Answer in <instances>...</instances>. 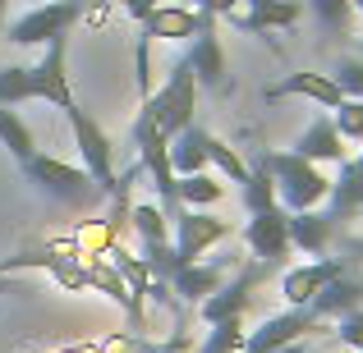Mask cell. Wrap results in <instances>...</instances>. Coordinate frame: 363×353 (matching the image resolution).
Listing matches in <instances>:
<instances>
[{"label":"cell","mask_w":363,"mask_h":353,"mask_svg":"<svg viewBox=\"0 0 363 353\" xmlns=\"http://www.w3.org/2000/svg\"><path fill=\"white\" fill-rule=\"evenodd\" d=\"M276 353H308L303 345H290V349H276Z\"/></svg>","instance_id":"cell-37"},{"label":"cell","mask_w":363,"mask_h":353,"mask_svg":"<svg viewBox=\"0 0 363 353\" xmlns=\"http://www.w3.org/2000/svg\"><path fill=\"white\" fill-rule=\"evenodd\" d=\"M18 101H37V79L23 64H5L0 69V106H18Z\"/></svg>","instance_id":"cell-25"},{"label":"cell","mask_w":363,"mask_h":353,"mask_svg":"<svg viewBox=\"0 0 363 353\" xmlns=\"http://www.w3.org/2000/svg\"><path fill=\"white\" fill-rule=\"evenodd\" d=\"M170 166H175V175H198V170H207V129H198V124L179 129L175 138H170Z\"/></svg>","instance_id":"cell-21"},{"label":"cell","mask_w":363,"mask_h":353,"mask_svg":"<svg viewBox=\"0 0 363 353\" xmlns=\"http://www.w3.org/2000/svg\"><path fill=\"white\" fill-rule=\"evenodd\" d=\"M336 129H340L345 142H363V101H354V97L340 101L336 106Z\"/></svg>","instance_id":"cell-30"},{"label":"cell","mask_w":363,"mask_h":353,"mask_svg":"<svg viewBox=\"0 0 363 353\" xmlns=\"http://www.w3.org/2000/svg\"><path fill=\"white\" fill-rule=\"evenodd\" d=\"M327 212L331 221H345V216H359L363 212V170L354 161H340V179H331V197H327Z\"/></svg>","instance_id":"cell-20"},{"label":"cell","mask_w":363,"mask_h":353,"mask_svg":"<svg viewBox=\"0 0 363 353\" xmlns=\"http://www.w3.org/2000/svg\"><path fill=\"white\" fill-rule=\"evenodd\" d=\"M267 275H272V266H267V262L244 266L235 280H225L216 294H207V299L198 303L203 321L212 326V321H225V317H248V308H253V294H257V284H262Z\"/></svg>","instance_id":"cell-8"},{"label":"cell","mask_w":363,"mask_h":353,"mask_svg":"<svg viewBox=\"0 0 363 353\" xmlns=\"http://www.w3.org/2000/svg\"><path fill=\"white\" fill-rule=\"evenodd\" d=\"M290 151H299L303 161H318V166H322V161H336V166H340V161H345V138H340L336 120H322L318 115L308 129L299 133V138H294Z\"/></svg>","instance_id":"cell-18"},{"label":"cell","mask_w":363,"mask_h":353,"mask_svg":"<svg viewBox=\"0 0 363 353\" xmlns=\"http://www.w3.org/2000/svg\"><path fill=\"white\" fill-rule=\"evenodd\" d=\"M5 9H9V0H0V23H5Z\"/></svg>","instance_id":"cell-38"},{"label":"cell","mask_w":363,"mask_h":353,"mask_svg":"<svg viewBox=\"0 0 363 353\" xmlns=\"http://www.w3.org/2000/svg\"><path fill=\"white\" fill-rule=\"evenodd\" d=\"M336 88L345 92V97H354V101H363V60H340L336 64Z\"/></svg>","instance_id":"cell-31"},{"label":"cell","mask_w":363,"mask_h":353,"mask_svg":"<svg viewBox=\"0 0 363 353\" xmlns=\"http://www.w3.org/2000/svg\"><path fill=\"white\" fill-rule=\"evenodd\" d=\"M184 5H189V9H207V14H216V9H212V0H184Z\"/></svg>","instance_id":"cell-35"},{"label":"cell","mask_w":363,"mask_h":353,"mask_svg":"<svg viewBox=\"0 0 363 353\" xmlns=\"http://www.w3.org/2000/svg\"><path fill=\"white\" fill-rule=\"evenodd\" d=\"M322 330V317H313L308 308H285L276 317H267L257 330L244 335V353H276V349H290V345H303L308 335Z\"/></svg>","instance_id":"cell-7"},{"label":"cell","mask_w":363,"mask_h":353,"mask_svg":"<svg viewBox=\"0 0 363 353\" xmlns=\"http://www.w3.org/2000/svg\"><path fill=\"white\" fill-rule=\"evenodd\" d=\"M340 271H345L340 257H313V262H303V266H290V271L281 275L285 303H290V308H308V303L322 294V284H331Z\"/></svg>","instance_id":"cell-11"},{"label":"cell","mask_w":363,"mask_h":353,"mask_svg":"<svg viewBox=\"0 0 363 353\" xmlns=\"http://www.w3.org/2000/svg\"><path fill=\"white\" fill-rule=\"evenodd\" d=\"M267 97H272V101H281V97H303V101H318V106L336 110L340 101H345V92L336 88V79H331V74L303 69V74H285L281 83H272V88H267Z\"/></svg>","instance_id":"cell-14"},{"label":"cell","mask_w":363,"mask_h":353,"mask_svg":"<svg viewBox=\"0 0 363 353\" xmlns=\"http://www.w3.org/2000/svg\"><path fill=\"white\" fill-rule=\"evenodd\" d=\"M207 166H216L225 179H230V184H244V179H248V166H244V156L230 147V142L212 138V133H207Z\"/></svg>","instance_id":"cell-28"},{"label":"cell","mask_w":363,"mask_h":353,"mask_svg":"<svg viewBox=\"0 0 363 353\" xmlns=\"http://www.w3.org/2000/svg\"><path fill=\"white\" fill-rule=\"evenodd\" d=\"M303 14V0H248V5H240L235 14H225L235 28H244V33H276V28H294Z\"/></svg>","instance_id":"cell-13"},{"label":"cell","mask_w":363,"mask_h":353,"mask_svg":"<svg viewBox=\"0 0 363 353\" xmlns=\"http://www.w3.org/2000/svg\"><path fill=\"white\" fill-rule=\"evenodd\" d=\"M198 23H203V14L189 5H157L147 18H143V37H166V42H194Z\"/></svg>","instance_id":"cell-17"},{"label":"cell","mask_w":363,"mask_h":353,"mask_svg":"<svg viewBox=\"0 0 363 353\" xmlns=\"http://www.w3.org/2000/svg\"><path fill=\"white\" fill-rule=\"evenodd\" d=\"M175 193H179V207L212 212V207L225 197V184H221L216 175H207V170H198V175H179V179H175Z\"/></svg>","instance_id":"cell-23"},{"label":"cell","mask_w":363,"mask_h":353,"mask_svg":"<svg viewBox=\"0 0 363 353\" xmlns=\"http://www.w3.org/2000/svg\"><path fill=\"white\" fill-rule=\"evenodd\" d=\"M116 5H120V9H124V14H129V18H138V23H143V18H147L152 9L161 5V0H116Z\"/></svg>","instance_id":"cell-33"},{"label":"cell","mask_w":363,"mask_h":353,"mask_svg":"<svg viewBox=\"0 0 363 353\" xmlns=\"http://www.w3.org/2000/svg\"><path fill=\"white\" fill-rule=\"evenodd\" d=\"M285 225H290V243L299 248V253L308 257H327L331 248V234H336V221H331V212H290L285 216Z\"/></svg>","instance_id":"cell-15"},{"label":"cell","mask_w":363,"mask_h":353,"mask_svg":"<svg viewBox=\"0 0 363 353\" xmlns=\"http://www.w3.org/2000/svg\"><path fill=\"white\" fill-rule=\"evenodd\" d=\"M170 230H175V266H189V262H198V257L207 253L212 243H221V238H230L235 234V225L230 221H221V216H212V212H198V207H184V212L170 221Z\"/></svg>","instance_id":"cell-6"},{"label":"cell","mask_w":363,"mask_h":353,"mask_svg":"<svg viewBox=\"0 0 363 353\" xmlns=\"http://www.w3.org/2000/svg\"><path fill=\"white\" fill-rule=\"evenodd\" d=\"M0 294H9V280H5V275H0Z\"/></svg>","instance_id":"cell-39"},{"label":"cell","mask_w":363,"mask_h":353,"mask_svg":"<svg viewBox=\"0 0 363 353\" xmlns=\"http://www.w3.org/2000/svg\"><path fill=\"white\" fill-rule=\"evenodd\" d=\"M65 120H69V129H74V142H79V151H83V170L92 175V184L106 197H124V179L116 175V151H111L106 129H101L79 101L65 106Z\"/></svg>","instance_id":"cell-4"},{"label":"cell","mask_w":363,"mask_h":353,"mask_svg":"<svg viewBox=\"0 0 363 353\" xmlns=\"http://www.w3.org/2000/svg\"><path fill=\"white\" fill-rule=\"evenodd\" d=\"M198 14H203V23H198V33H194V42H189L184 60L194 64L198 88L225 92V88H230V74H225V51H221V37H216V18H221V14H207V9H198Z\"/></svg>","instance_id":"cell-9"},{"label":"cell","mask_w":363,"mask_h":353,"mask_svg":"<svg viewBox=\"0 0 363 353\" xmlns=\"http://www.w3.org/2000/svg\"><path fill=\"white\" fill-rule=\"evenodd\" d=\"M354 9H359V14H363V0H354Z\"/></svg>","instance_id":"cell-41"},{"label":"cell","mask_w":363,"mask_h":353,"mask_svg":"<svg viewBox=\"0 0 363 353\" xmlns=\"http://www.w3.org/2000/svg\"><path fill=\"white\" fill-rule=\"evenodd\" d=\"M23 170V179L28 184H37L42 193H51L55 202H65V207H74V212H88V207H97L101 197V188L92 184V175L83 166H65V161H55V156H46V151H37L28 166H18Z\"/></svg>","instance_id":"cell-2"},{"label":"cell","mask_w":363,"mask_h":353,"mask_svg":"<svg viewBox=\"0 0 363 353\" xmlns=\"http://www.w3.org/2000/svg\"><path fill=\"white\" fill-rule=\"evenodd\" d=\"M303 5L313 9V18H318L327 33H345L350 18H354V0H303Z\"/></svg>","instance_id":"cell-29"},{"label":"cell","mask_w":363,"mask_h":353,"mask_svg":"<svg viewBox=\"0 0 363 353\" xmlns=\"http://www.w3.org/2000/svg\"><path fill=\"white\" fill-rule=\"evenodd\" d=\"M65 42L69 33L55 37V42L42 46V60L33 64V79H37V101H51V106H74V88H69V74H65Z\"/></svg>","instance_id":"cell-12"},{"label":"cell","mask_w":363,"mask_h":353,"mask_svg":"<svg viewBox=\"0 0 363 353\" xmlns=\"http://www.w3.org/2000/svg\"><path fill=\"white\" fill-rule=\"evenodd\" d=\"M244 317H225V321H212V335L203 340L198 353H244Z\"/></svg>","instance_id":"cell-27"},{"label":"cell","mask_w":363,"mask_h":353,"mask_svg":"<svg viewBox=\"0 0 363 353\" xmlns=\"http://www.w3.org/2000/svg\"><path fill=\"white\" fill-rule=\"evenodd\" d=\"M350 253H354V257H363V238H350Z\"/></svg>","instance_id":"cell-36"},{"label":"cell","mask_w":363,"mask_h":353,"mask_svg":"<svg viewBox=\"0 0 363 353\" xmlns=\"http://www.w3.org/2000/svg\"><path fill=\"white\" fill-rule=\"evenodd\" d=\"M240 197H244V212H267V207H281L276 202V179L272 170H267V161H257L253 170H248V179L240 184Z\"/></svg>","instance_id":"cell-24"},{"label":"cell","mask_w":363,"mask_h":353,"mask_svg":"<svg viewBox=\"0 0 363 353\" xmlns=\"http://www.w3.org/2000/svg\"><path fill=\"white\" fill-rule=\"evenodd\" d=\"M129 225L138 230V238H143V248H157V243H166V212H161L157 202H138L129 212Z\"/></svg>","instance_id":"cell-26"},{"label":"cell","mask_w":363,"mask_h":353,"mask_svg":"<svg viewBox=\"0 0 363 353\" xmlns=\"http://www.w3.org/2000/svg\"><path fill=\"white\" fill-rule=\"evenodd\" d=\"M143 106H147L152 124H157L166 138H175L179 129H189V124H194V110H198V74H194V64L179 55V60L170 64V74H166V88L152 92Z\"/></svg>","instance_id":"cell-3"},{"label":"cell","mask_w":363,"mask_h":353,"mask_svg":"<svg viewBox=\"0 0 363 353\" xmlns=\"http://www.w3.org/2000/svg\"><path fill=\"white\" fill-rule=\"evenodd\" d=\"M244 243L257 262L267 266H281L290 257V225H285V207H267V212H253L244 225Z\"/></svg>","instance_id":"cell-10"},{"label":"cell","mask_w":363,"mask_h":353,"mask_svg":"<svg viewBox=\"0 0 363 353\" xmlns=\"http://www.w3.org/2000/svg\"><path fill=\"white\" fill-rule=\"evenodd\" d=\"M0 147H5L18 166H28V161L42 151V147H37V138H33V129H28V120L18 115L14 106H0Z\"/></svg>","instance_id":"cell-22"},{"label":"cell","mask_w":363,"mask_h":353,"mask_svg":"<svg viewBox=\"0 0 363 353\" xmlns=\"http://www.w3.org/2000/svg\"><path fill=\"white\" fill-rule=\"evenodd\" d=\"M354 308H363V280H354L350 271H340L331 284H322V294L308 303V312L322 317V321H340L345 312H354Z\"/></svg>","instance_id":"cell-16"},{"label":"cell","mask_w":363,"mask_h":353,"mask_svg":"<svg viewBox=\"0 0 363 353\" xmlns=\"http://www.w3.org/2000/svg\"><path fill=\"white\" fill-rule=\"evenodd\" d=\"M354 166H359V170H363V151H359V161H354Z\"/></svg>","instance_id":"cell-40"},{"label":"cell","mask_w":363,"mask_h":353,"mask_svg":"<svg viewBox=\"0 0 363 353\" xmlns=\"http://www.w3.org/2000/svg\"><path fill=\"white\" fill-rule=\"evenodd\" d=\"M262 161L276 179V202L285 212H313L331 197V179L322 175L318 161H303L299 151H262Z\"/></svg>","instance_id":"cell-1"},{"label":"cell","mask_w":363,"mask_h":353,"mask_svg":"<svg viewBox=\"0 0 363 353\" xmlns=\"http://www.w3.org/2000/svg\"><path fill=\"white\" fill-rule=\"evenodd\" d=\"M336 340H340L345 349L363 353V308H354V312H345V317H340V330H336Z\"/></svg>","instance_id":"cell-32"},{"label":"cell","mask_w":363,"mask_h":353,"mask_svg":"<svg viewBox=\"0 0 363 353\" xmlns=\"http://www.w3.org/2000/svg\"><path fill=\"white\" fill-rule=\"evenodd\" d=\"M79 14H83V0H46V5L28 9L23 18H14V23L5 28V37L14 46H46V42L69 33Z\"/></svg>","instance_id":"cell-5"},{"label":"cell","mask_w":363,"mask_h":353,"mask_svg":"<svg viewBox=\"0 0 363 353\" xmlns=\"http://www.w3.org/2000/svg\"><path fill=\"white\" fill-rule=\"evenodd\" d=\"M170 289H175L179 303H203L207 294H216L225 284V266H203V262H189L170 271Z\"/></svg>","instance_id":"cell-19"},{"label":"cell","mask_w":363,"mask_h":353,"mask_svg":"<svg viewBox=\"0 0 363 353\" xmlns=\"http://www.w3.org/2000/svg\"><path fill=\"white\" fill-rule=\"evenodd\" d=\"M42 5H46V0H42Z\"/></svg>","instance_id":"cell-42"},{"label":"cell","mask_w":363,"mask_h":353,"mask_svg":"<svg viewBox=\"0 0 363 353\" xmlns=\"http://www.w3.org/2000/svg\"><path fill=\"white\" fill-rule=\"evenodd\" d=\"M240 5H244V0H212V9H216V14H235Z\"/></svg>","instance_id":"cell-34"}]
</instances>
